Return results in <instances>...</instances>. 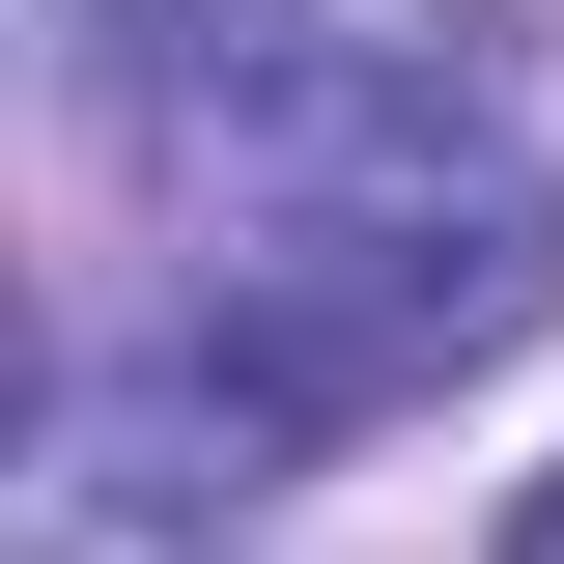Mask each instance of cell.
I'll return each instance as SVG.
<instances>
[{"label":"cell","mask_w":564,"mask_h":564,"mask_svg":"<svg viewBox=\"0 0 564 564\" xmlns=\"http://www.w3.org/2000/svg\"><path fill=\"white\" fill-rule=\"evenodd\" d=\"M536 311H564V198H536V141L452 113V85H311L254 141V198H226V395L282 452L508 367Z\"/></svg>","instance_id":"1"},{"label":"cell","mask_w":564,"mask_h":564,"mask_svg":"<svg viewBox=\"0 0 564 564\" xmlns=\"http://www.w3.org/2000/svg\"><path fill=\"white\" fill-rule=\"evenodd\" d=\"M508 564H564V480H536V508H508Z\"/></svg>","instance_id":"2"}]
</instances>
